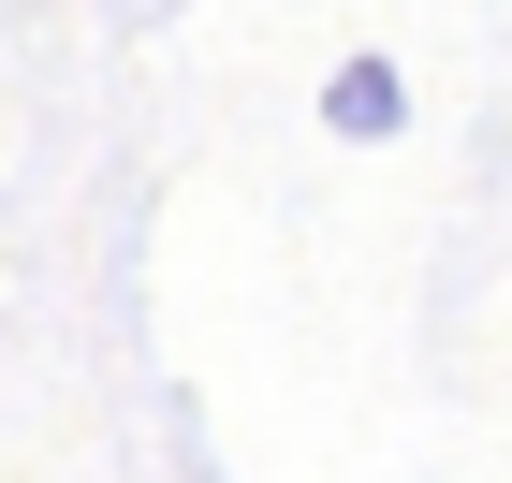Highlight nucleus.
<instances>
[{
    "label": "nucleus",
    "mask_w": 512,
    "mask_h": 483,
    "mask_svg": "<svg viewBox=\"0 0 512 483\" xmlns=\"http://www.w3.org/2000/svg\"><path fill=\"white\" fill-rule=\"evenodd\" d=\"M322 132H337V147H395V132H410V74H395L381 44H352V59L322 74Z\"/></svg>",
    "instance_id": "f257e3e1"
}]
</instances>
